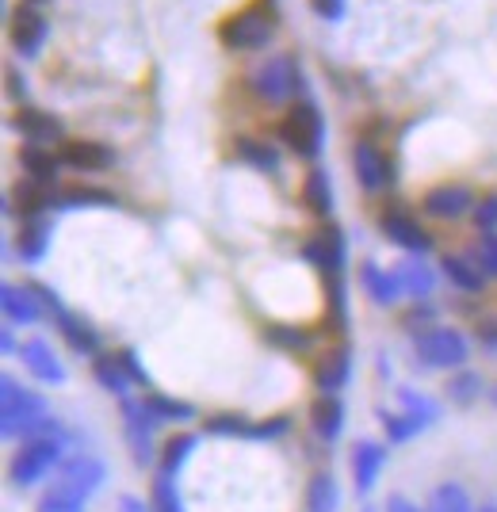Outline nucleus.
Here are the masks:
<instances>
[{
    "mask_svg": "<svg viewBox=\"0 0 497 512\" xmlns=\"http://www.w3.org/2000/svg\"><path fill=\"white\" fill-rule=\"evenodd\" d=\"M276 23H280L276 0H253L249 8H241V12L222 20L218 43L226 46V50H241V54L264 50V46L272 43V35H276Z\"/></svg>",
    "mask_w": 497,
    "mask_h": 512,
    "instance_id": "1",
    "label": "nucleus"
},
{
    "mask_svg": "<svg viewBox=\"0 0 497 512\" xmlns=\"http://www.w3.org/2000/svg\"><path fill=\"white\" fill-rule=\"evenodd\" d=\"M46 417L43 394L27 390L16 375H4L0 379V432L4 440H27L31 428Z\"/></svg>",
    "mask_w": 497,
    "mask_h": 512,
    "instance_id": "2",
    "label": "nucleus"
},
{
    "mask_svg": "<svg viewBox=\"0 0 497 512\" xmlns=\"http://www.w3.org/2000/svg\"><path fill=\"white\" fill-rule=\"evenodd\" d=\"M62 463H65V440H54V436L23 440L20 451L8 463V482L16 490H31V486L46 482L54 470H62Z\"/></svg>",
    "mask_w": 497,
    "mask_h": 512,
    "instance_id": "3",
    "label": "nucleus"
},
{
    "mask_svg": "<svg viewBox=\"0 0 497 512\" xmlns=\"http://www.w3.org/2000/svg\"><path fill=\"white\" fill-rule=\"evenodd\" d=\"M280 142L287 150L295 153V157H303V161H314L325 146V119L322 111L314 104H299L287 107V115L280 119Z\"/></svg>",
    "mask_w": 497,
    "mask_h": 512,
    "instance_id": "4",
    "label": "nucleus"
},
{
    "mask_svg": "<svg viewBox=\"0 0 497 512\" xmlns=\"http://www.w3.org/2000/svg\"><path fill=\"white\" fill-rule=\"evenodd\" d=\"M413 352H417V360L425 363V367H433V371H459L467 363V356H471V344L452 325H433V329H421L413 337Z\"/></svg>",
    "mask_w": 497,
    "mask_h": 512,
    "instance_id": "5",
    "label": "nucleus"
},
{
    "mask_svg": "<svg viewBox=\"0 0 497 512\" xmlns=\"http://www.w3.org/2000/svg\"><path fill=\"white\" fill-rule=\"evenodd\" d=\"M249 85L264 104H291L303 92V69L291 54H280V58H268L260 65Z\"/></svg>",
    "mask_w": 497,
    "mask_h": 512,
    "instance_id": "6",
    "label": "nucleus"
},
{
    "mask_svg": "<svg viewBox=\"0 0 497 512\" xmlns=\"http://www.w3.org/2000/svg\"><path fill=\"white\" fill-rule=\"evenodd\" d=\"M119 409H123V436H127V448L130 455H134V463L138 467H150L153 463V428H157V421H153L150 413H146V406H142V398H119Z\"/></svg>",
    "mask_w": 497,
    "mask_h": 512,
    "instance_id": "7",
    "label": "nucleus"
},
{
    "mask_svg": "<svg viewBox=\"0 0 497 512\" xmlns=\"http://www.w3.org/2000/svg\"><path fill=\"white\" fill-rule=\"evenodd\" d=\"M303 260L306 264H314L322 276H333V272H345V260H348V241L345 234L329 222L322 226L318 234H310L303 241Z\"/></svg>",
    "mask_w": 497,
    "mask_h": 512,
    "instance_id": "8",
    "label": "nucleus"
},
{
    "mask_svg": "<svg viewBox=\"0 0 497 512\" xmlns=\"http://www.w3.org/2000/svg\"><path fill=\"white\" fill-rule=\"evenodd\" d=\"M379 230H383L398 249H406L410 256H425L433 249L429 230H425L410 211H402V207H387L383 218H379Z\"/></svg>",
    "mask_w": 497,
    "mask_h": 512,
    "instance_id": "9",
    "label": "nucleus"
},
{
    "mask_svg": "<svg viewBox=\"0 0 497 512\" xmlns=\"http://www.w3.org/2000/svg\"><path fill=\"white\" fill-rule=\"evenodd\" d=\"M8 35H12V46H16V54L23 58H35L39 50H43L46 35H50V23L39 8H31V4H20L16 12H12V20H8Z\"/></svg>",
    "mask_w": 497,
    "mask_h": 512,
    "instance_id": "10",
    "label": "nucleus"
},
{
    "mask_svg": "<svg viewBox=\"0 0 497 512\" xmlns=\"http://www.w3.org/2000/svg\"><path fill=\"white\" fill-rule=\"evenodd\" d=\"M62 482L69 490H77L81 497H96L108 482V463L100 455H88V451H77L62 463Z\"/></svg>",
    "mask_w": 497,
    "mask_h": 512,
    "instance_id": "11",
    "label": "nucleus"
},
{
    "mask_svg": "<svg viewBox=\"0 0 497 512\" xmlns=\"http://www.w3.org/2000/svg\"><path fill=\"white\" fill-rule=\"evenodd\" d=\"M352 169L360 176V184L368 188V192H383L394 184V165H390V157L379 146H371V142H356V150H352Z\"/></svg>",
    "mask_w": 497,
    "mask_h": 512,
    "instance_id": "12",
    "label": "nucleus"
},
{
    "mask_svg": "<svg viewBox=\"0 0 497 512\" xmlns=\"http://www.w3.org/2000/svg\"><path fill=\"white\" fill-rule=\"evenodd\" d=\"M421 211L433 218H463L467 211H475V192L467 184H436L421 195Z\"/></svg>",
    "mask_w": 497,
    "mask_h": 512,
    "instance_id": "13",
    "label": "nucleus"
},
{
    "mask_svg": "<svg viewBox=\"0 0 497 512\" xmlns=\"http://www.w3.org/2000/svg\"><path fill=\"white\" fill-rule=\"evenodd\" d=\"M54 207H58V188L39 184V180H23L16 195L4 203V214H20L23 222H31V218H43L46 211H54Z\"/></svg>",
    "mask_w": 497,
    "mask_h": 512,
    "instance_id": "14",
    "label": "nucleus"
},
{
    "mask_svg": "<svg viewBox=\"0 0 497 512\" xmlns=\"http://www.w3.org/2000/svg\"><path fill=\"white\" fill-rule=\"evenodd\" d=\"M390 451L379 440H356L352 444V482L360 493H371L379 486V474L387 467Z\"/></svg>",
    "mask_w": 497,
    "mask_h": 512,
    "instance_id": "15",
    "label": "nucleus"
},
{
    "mask_svg": "<svg viewBox=\"0 0 497 512\" xmlns=\"http://www.w3.org/2000/svg\"><path fill=\"white\" fill-rule=\"evenodd\" d=\"M12 127L23 134V142H35V146H54V142H62V119L58 115H50V111H39V107H20L16 115H12Z\"/></svg>",
    "mask_w": 497,
    "mask_h": 512,
    "instance_id": "16",
    "label": "nucleus"
},
{
    "mask_svg": "<svg viewBox=\"0 0 497 512\" xmlns=\"http://www.w3.org/2000/svg\"><path fill=\"white\" fill-rule=\"evenodd\" d=\"M348 375H352V348L348 344L329 348L322 360L314 363V386H318V394H341Z\"/></svg>",
    "mask_w": 497,
    "mask_h": 512,
    "instance_id": "17",
    "label": "nucleus"
},
{
    "mask_svg": "<svg viewBox=\"0 0 497 512\" xmlns=\"http://www.w3.org/2000/svg\"><path fill=\"white\" fill-rule=\"evenodd\" d=\"M62 165L77 172H108L115 165V150L104 146V142H88V138H77V142H65L62 150Z\"/></svg>",
    "mask_w": 497,
    "mask_h": 512,
    "instance_id": "18",
    "label": "nucleus"
},
{
    "mask_svg": "<svg viewBox=\"0 0 497 512\" xmlns=\"http://www.w3.org/2000/svg\"><path fill=\"white\" fill-rule=\"evenodd\" d=\"M20 360L27 363V371H31L39 383H46V386L65 383V367H62V360H58V352L46 341H39V337L20 344Z\"/></svg>",
    "mask_w": 497,
    "mask_h": 512,
    "instance_id": "19",
    "label": "nucleus"
},
{
    "mask_svg": "<svg viewBox=\"0 0 497 512\" xmlns=\"http://www.w3.org/2000/svg\"><path fill=\"white\" fill-rule=\"evenodd\" d=\"M0 310H4L8 325H35V321L43 318V302L35 295V287H16V283H4Z\"/></svg>",
    "mask_w": 497,
    "mask_h": 512,
    "instance_id": "20",
    "label": "nucleus"
},
{
    "mask_svg": "<svg viewBox=\"0 0 497 512\" xmlns=\"http://www.w3.org/2000/svg\"><path fill=\"white\" fill-rule=\"evenodd\" d=\"M310 428H314V436L325 440V444L341 440V432H345V402H341V394H318L314 398V406H310Z\"/></svg>",
    "mask_w": 497,
    "mask_h": 512,
    "instance_id": "21",
    "label": "nucleus"
},
{
    "mask_svg": "<svg viewBox=\"0 0 497 512\" xmlns=\"http://www.w3.org/2000/svg\"><path fill=\"white\" fill-rule=\"evenodd\" d=\"M360 287H364V295H368L375 306H394V302L402 299V283L394 276V268H379V264H371L364 260L360 264Z\"/></svg>",
    "mask_w": 497,
    "mask_h": 512,
    "instance_id": "22",
    "label": "nucleus"
},
{
    "mask_svg": "<svg viewBox=\"0 0 497 512\" xmlns=\"http://www.w3.org/2000/svg\"><path fill=\"white\" fill-rule=\"evenodd\" d=\"M54 321H58V333L69 341V348H73L77 356H100V333H96L92 321H85L81 314H73V310L54 314Z\"/></svg>",
    "mask_w": 497,
    "mask_h": 512,
    "instance_id": "23",
    "label": "nucleus"
},
{
    "mask_svg": "<svg viewBox=\"0 0 497 512\" xmlns=\"http://www.w3.org/2000/svg\"><path fill=\"white\" fill-rule=\"evenodd\" d=\"M20 165H23V172H27V180H39V184L58 188L62 153H54L50 146H35V142H27V146L20 150Z\"/></svg>",
    "mask_w": 497,
    "mask_h": 512,
    "instance_id": "24",
    "label": "nucleus"
},
{
    "mask_svg": "<svg viewBox=\"0 0 497 512\" xmlns=\"http://www.w3.org/2000/svg\"><path fill=\"white\" fill-rule=\"evenodd\" d=\"M142 406H146V413H150L157 425H184V421L195 417L192 402H180V398L161 394V390H146V394H142Z\"/></svg>",
    "mask_w": 497,
    "mask_h": 512,
    "instance_id": "25",
    "label": "nucleus"
},
{
    "mask_svg": "<svg viewBox=\"0 0 497 512\" xmlns=\"http://www.w3.org/2000/svg\"><path fill=\"white\" fill-rule=\"evenodd\" d=\"M50 237H54V226L46 222V218H31V222H23L20 237H16V253H20L23 264H39L50 249Z\"/></svg>",
    "mask_w": 497,
    "mask_h": 512,
    "instance_id": "26",
    "label": "nucleus"
},
{
    "mask_svg": "<svg viewBox=\"0 0 497 512\" xmlns=\"http://www.w3.org/2000/svg\"><path fill=\"white\" fill-rule=\"evenodd\" d=\"M394 276L402 283V295H410V299H425V295H433V287H436V272L429 264H421V256L402 260V264L394 268Z\"/></svg>",
    "mask_w": 497,
    "mask_h": 512,
    "instance_id": "27",
    "label": "nucleus"
},
{
    "mask_svg": "<svg viewBox=\"0 0 497 512\" xmlns=\"http://www.w3.org/2000/svg\"><path fill=\"white\" fill-rule=\"evenodd\" d=\"M440 272L452 279L459 291H482L486 287V272L478 268V260L475 256H463V253H448L444 256V264H440Z\"/></svg>",
    "mask_w": 497,
    "mask_h": 512,
    "instance_id": "28",
    "label": "nucleus"
},
{
    "mask_svg": "<svg viewBox=\"0 0 497 512\" xmlns=\"http://www.w3.org/2000/svg\"><path fill=\"white\" fill-rule=\"evenodd\" d=\"M92 379L104 386L111 398H127L130 386H134L119 356H92Z\"/></svg>",
    "mask_w": 497,
    "mask_h": 512,
    "instance_id": "29",
    "label": "nucleus"
},
{
    "mask_svg": "<svg viewBox=\"0 0 497 512\" xmlns=\"http://www.w3.org/2000/svg\"><path fill=\"white\" fill-rule=\"evenodd\" d=\"M341 509V486L333 474L318 470L306 486V512H337Z\"/></svg>",
    "mask_w": 497,
    "mask_h": 512,
    "instance_id": "30",
    "label": "nucleus"
},
{
    "mask_svg": "<svg viewBox=\"0 0 497 512\" xmlns=\"http://www.w3.org/2000/svg\"><path fill=\"white\" fill-rule=\"evenodd\" d=\"M199 448V436L195 432H176L165 440V448H161V474H180V470L188 467V459L195 455Z\"/></svg>",
    "mask_w": 497,
    "mask_h": 512,
    "instance_id": "31",
    "label": "nucleus"
},
{
    "mask_svg": "<svg viewBox=\"0 0 497 512\" xmlns=\"http://www.w3.org/2000/svg\"><path fill=\"white\" fill-rule=\"evenodd\" d=\"M303 203L306 211L318 214V218L333 214V188H329V172L325 169H310V176L303 180Z\"/></svg>",
    "mask_w": 497,
    "mask_h": 512,
    "instance_id": "32",
    "label": "nucleus"
},
{
    "mask_svg": "<svg viewBox=\"0 0 497 512\" xmlns=\"http://www.w3.org/2000/svg\"><path fill=\"white\" fill-rule=\"evenodd\" d=\"M81 207H115V195L92 184H73L58 192V211H81Z\"/></svg>",
    "mask_w": 497,
    "mask_h": 512,
    "instance_id": "33",
    "label": "nucleus"
},
{
    "mask_svg": "<svg viewBox=\"0 0 497 512\" xmlns=\"http://www.w3.org/2000/svg\"><path fill=\"white\" fill-rule=\"evenodd\" d=\"M238 157L257 172H280V150L260 138H238Z\"/></svg>",
    "mask_w": 497,
    "mask_h": 512,
    "instance_id": "34",
    "label": "nucleus"
},
{
    "mask_svg": "<svg viewBox=\"0 0 497 512\" xmlns=\"http://www.w3.org/2000/svg\"><path fill=\"white\" fill-rule=\"evenodd\" d=\"M85 505H88V497H81L77 490H69L62 478H58V482L39 497L35 512H85Z\"/></svg>",
    "mask_w": 497,
    "mask_h": 512,
    "instance_id": "35",
    "label": "nucleus"
},
{
    "mask_svg": "<svg viewBox=\"0 0 497 512\" xmlns=\"http://www.w3.org/2000/svg\"><path fill=\"white\" fill-rule=\"evenodd\" d=\"M429 512H478L471 493L463 490L459 482H440L429 497Z\"/></svg>",
    "mask_w": 497,
    "mask_h": 512,
    "instance_id": "36",
    "label": "nucleus"
},
{
    "mask_svg": "<svg viewBox=\"0 0 497 512\" xmlns=\"http://www.w3.org/2000/svg\"><path fill=\"white\" fill-rule=\"evenodd\" d=\"M379 417H383V428H387L390 444H410L413 436H421V432L429 428L421 417H413V413H406V409H402V413H387V409H383Z\"/></svg>",
    "mask_w": 497,
    "mask_h": 512,
    "instance_id": "37",
    "label": "nucleus"
},
{
    "mask_svg": "<svg viewBox=\"0 0 497 512\" xmlns=\"http://www.w3.org/2000/svg\"><path fill=\"white\" fill-rule=\"evenodd\" d=\"M150 505H153V512H188L184 497H180V490H176L173 474H157V478H153Z\"/></svg>",
    "mask_w": 497,
    "mask_h": 512,
    "instance_id": "38",
    "label": "nucleus"
},
{
    "mask_svg": "<svg viewBox=\"0 0 497 512\" xmlns=\"http://www.w3.org/2000/svg\"><path fill=\"white\" fill-rule=\"evenodd\" d=\"M482 390H486L482 375L467 371V367H459V371L452 375V383H448V398H452L455 406H471V402L482 398Z\"/></svg>",
    "mask_w": 497,
    "mask_h": 512,
    "instance_id": "39",
    "label": "nucleus"
},
{
    "mask_svg": "<svg viewBox=\"0 0 497 512\" xmlns=\"http://www.w3.org/2000/svg\"><path fill=\"white\" fill-rule=\"evenodd\" d=\"M207 432L211 436H241V440H253V428L257 421H245L238 413H218V417H207Z\"/></svg>",
    "mask_w": 497,
    "mask_h": 512,
    "instance_id": "40",
    "label": "nucleus"
},
{
    "mask_svg": "<svg viewBox=\"0 0 497 512\" xmlns=\"http://www.w3.org/2000/svg\"><path fill=\"white\" fill-rule=\"evenodd\" d=\"M264 341L276 344V348H287V352H303V348H310V333L295 329V325H268Z\"/></svg>",
    "mask_w": 497,
    "mask_h": 512,
    "instance_id": "41",
    "label": "nucleus"
},
{
    "mask_svg": "<svg viewBox=\"0 0 497 512\" xmlns=\"http://www.w3.org/2000/svg\"><path fill=\"white\" fill-rule=\"evenodd\" d=\"M398 398H402V409H406V413H413V417H421L425 425H433L436 417H440V406H436L433 398L417 394V390H398Z\"/></svg>",
    "mask_w": 497,
    "mask_h": 512,
    "instance_id": "42",
    "label": "nucleus"
},
{
    "mask_svg": "<svg viewBox=\"0 0 497 512\" xmlns=\"http://www.w3.org/2000/svg\"><path fill=\"white\" fill-rule=\"evenodd\" d=\"M471 256L478 260V268L486 272V276H497V234H482L475 241V249Z\"/></svg>",
    "mask_w": 497,
    "mask_h": 512,
    "instance_id": "43",
    "label": "nucleus"
},
{
    "mask_svg": "<svg viewBox=\"0 0 497 512\" xmlns=\"http://www.w3.org/2000/svg\"><path fill=\"white\" fill-rule=\"evenodd\" d=\"M475 222L482 234H494L497 230V195H486L482 203L475 207Z\"/></svg>",
    "mask_w": 497,
    "mask_h": 512,
    "instance_id": "44",
    "label": "nucleus"
},
{
    "mask_svg": "<svg viewBox=\"0 0 497 512\" xmlns=\"http://www.w3.org/2000/svg\"><path fill=\"white\" fill-rule=\"evenodd\" d=\"M291 428V421L287 417H272V421H257V428H253V440H276V436H283Z\"/></svg>",
    "mask_w": 497,
    "mask_h": 512,
    "instance_id": "45",
    "label": "nucleus"
},
{
    "mask_svg": "<svg viewBox=\"0 0 497 512\" xmlns=\"http://www.w3.org/2000/svg\"><path fill=\"white\" fill-rule=\"evenodd\" d=\"M119 360H123V367H127V375H130V383H138V386H150V375H146V367L138 363V356L134 352H119Z\"/></svg>",
    "mask_w": 497,
    "mask_h": 512,
    "instance_id": "46",
    "label": "nucleus"
},
{
    "mask_svg": "<svg viewBox=\"0 0 497 512\" xmlns=\"http://www.w3.org/2000/svg\"><path fill=\"white\" fill-rule=\"evenodd\" d=\"M310 8H314L322 20H341V16H345V0H310Z\"/></svg>",
    "mask_w": 497,
    "mask_h": 512,
    "instance_id": "47",
    "label": "nucleus"
},
{
    "mask_svg": "<svg viewBox=\"0 0 497 512\" xmlns=\"http://www.w3.org/2000/svg\"><path fill=\"white\" fill-rule=\"evenodd\" d=\"M4 81H8V96H12V100H27V81L20 77V69H8Z\"/></svg>",
    "mask_w": 497,
    "mask_h": 512,
    "instance_id": "48",
    "label": "nucleus"
},
{
    "mask_svg": "<svg viewBox=\"0 0 497 512\" xmlns=\"http://www.w3.org/2000/svg\"><path fill=\"white\" fill-rule=\"evenodd\" d=\"M387 512H429V509H421V505H413L410 497H402V493H394L387 501Z\"/></svg>",
    "mask_w": 497,
    "mask_h": 512,
    "instance_id": "49",
    "label": "nucleus"
},
{
    "mask_svg": "<svg viewBox=\"0 0 497 512\" xmlns=\"http://www.w3.org/2000/svg\"><path fill=\"white\" fill-rule=\"evenodd\" d=\"M119 512H153V505H146L142 497H119Z\"/></svg>",
    "mask_w": 497,
    "mask_h": 512,
    "instance_id": "50",
    "label": "nucleus"
},
{
    "mask_svg": "<svg viewBox=\"0 0 497 512\" xmlns=\"http://www.w3.org/2000/svg\"><path fill=\"white\" fill-rule=\"evenodd\" d=\"M478 341L486 344L490 352H497V321H490V325H482V329H478Z\"/></svg>",
    "mask_w": 497,
    "mask_h": 512,
    "instance_id": "51",
    "label": "nucleus"
},
{
    "mask_svg": "<svg viewBox=\"0 0 497 512\" xmlns=\"http://www.w3.org/2000/svg\"><path fill=\"white\" fill-rule=\"evenodd\" d=\"M433 318V310H429V306H421V302H417V306H413L410 314H406V325H417V321H421V325H425V321Z\"/></svg>",
    "mask_w": 497,
    "mask_h": 512,
    "instance_id": "52",
    "label": "nucleus"
},
{
    "mask_svg": "<svg viewBox=\"0 0 497 512\" xmlns=\"http://www.w3.org/2000/svg\"><path fill=\"white\" fill-rule=\"evenodd\" d=\"M12 329H16V325H4V329H0V348H4V352H20V348H16V333H12Z\"/></svg>",
    "mask_w": 497,
    "mask_h": 512,
    "instance_id": "53",
    "label": "nucleus"
},
{
    "mask_svg": "<svg viewBox=\"0 0 497 512\" xmlns=\"http://www.w3.org/2000/svg\"><path fill=\"white\" fill-rule=\"evenodd\" d=\"M486 398H490V402H494V406H497V383L490 386V394H486Z\"/></svg>",
    "mask_w": 497,
    "mask_h": 512,
    "instance_id": "54",
    "label": "nucleus"
},
{
    "mask_svg": "<svg viewBox=\"0 0 497 512\" xmlns=\"http://www.w3.org/2000/svg\"><path fill=\"white\" fill-rule=\"evenodd\" d=\"M478 512H497V505H482Z\"/></svg>",
    "mask_w": 497,
    "mask_h": 512,
    "instance_id": "55",
    "label": "nucleus"
},
{
    "mask_svg": "<svg viewBox=\"0 0 497 512\" xmlns=\"http://www.w3.org/2000/svg\"><path fill=\"white\" fill-rule=\"evenodd\" d=\"M27 4H43V0H27Z\"/></svg>",
    "mask_w": 497,
    "mask_h": 512,
    "instance_id": "56",
    "label": "nucleus"
},
{
    "mask_svg": "<svg viewBox=\"0 0 497 512\" xmlns=\"http://www.w3.org/2000/svg\"><path fill=\"white\" fill-rule=\"evenodd\" d=\"M364 512H371V509H364Z\"/></svg>",
    "mask_w": 497,
    "mask_h": 512,
    "instance_id": "57",
    "label": "nucleus"
}]
</instances>
